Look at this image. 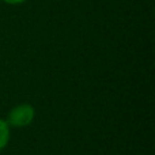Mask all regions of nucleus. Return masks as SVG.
Returning <instances> with one entry per match:
<instances>
[{
  "label": "nucleus",
  "mask_w": 155,
  "mask_h": 155,
  "mask_svg": "<svg viewBox=\"0 0 155 155\" xmlns=\"http://www.w3.org/2000/svg\"><path fill=\"white\" fill-rule=\"evenodd\" d=\"M35 118V107L31 104L22 102L11 107L7 113L5 121L11 127V129H22L31 125Z\"/></svg>",
  "instance_id": "obj_1"
},
{
  "label": "nucleus",
  "mask_w": 155,
  "mask_h": 155,
  "mask_svg": "<svg viewBox=\"0 0 155 155\" xmlns=\"http://www.w3.org/2000/svg\"><path fill=\"white\" fill-rule=\"evenodd\" d=\"M11 140V127L7 124L5 118L0 117V153L7 148Z\"/></svg>",
  "instance_id": "obj_2"
},
{
  "label": "nucleus",
  "mask_w": 155,
  "mask_h": 155,
  "mask_svg": "<svg viewBox=\"0 0 155 155\" xmlns=\"http://www.w3.org/2000/svg\"><path fill=\"white\" fill-rule=\"evenodd\" d=\"M2 2L8 5H19V4H22V3H25L26 0H2Z\"/></svg>",
  "instance_id": "obj_3"
}]
</instances>
